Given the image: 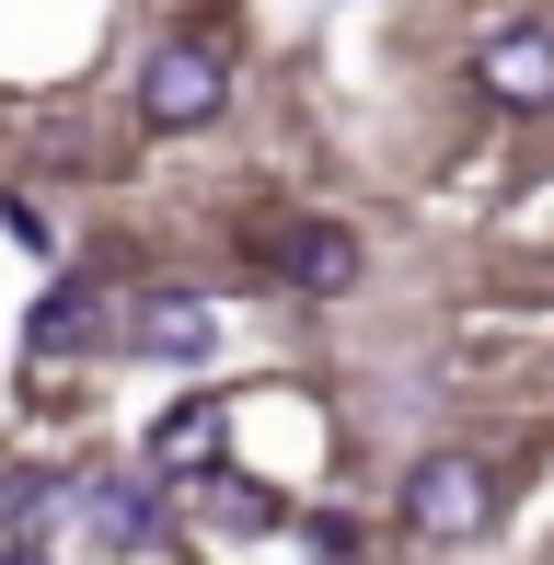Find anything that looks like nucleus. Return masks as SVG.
Segmentation results:
<instances>
[{
	"instance_id": "1",
	"label": "nucleus",
	"mask_w": 554,
	"mask_h": 565,
	"mask_svg": "<svg viewBox=\"0 0 554 565\" xmlns=\"http://www.w3.org/2000/svg\"><path fill=\"white\" fill-rule=\"evenodd\" d=\"M255 266L277 277V289H300V300H347V289L370 277V243H359L347 220H266Z\"/></svg>"
},
{
	"instance_id": "2",
	"label": "nucleus",
	"mask_w": 554,
	"mask_h": 565,
	"mask_svg": "<svg viewBox=\"0 0 554 565\" xmlns=\"http://www.w3.org/2000/svg\"><path fill=\"white\" fill-rule=\"evenodd\" d=\"M486 520H497V473L473 450H427L405 473V531L416 543H473Z\"/></svg>"
},
{
	"instance_id": "3",
	"label": "nucleus",
	"mask_w": 554,
	"mask_h": 565,
	"mask_svg": "<svg viewBox=\"0 0 554 565\" xmlns=\"http://www.w3.org/2000/svg\"><path fill=\"white\" fill-rule=\"evenodd\" d=\"M116 323H128V300H116L105 277H58V289L35 300V323H23V347L35 358H82V347H105Z\"/></svg>"
},
{
	"instance_id": "4",
	"label": "nucleus",
	"mask_w": 554,
	"mask_h": 565,
	"mask_svg": "<svg viewBox=\"0 0 554 565\" xmlns=\"http://www.w3.org/2000/svg\"><path fill=\"white\" fill-rule=\"evenodd\" d=\"M220 46H150V70H139V116L150 127H196V116H220Z\"/></svg>"
},
{
	"instance_id": "5",
	"label": "nucleus",
	"mask_w": 554,
	"mask_h": 565,
	"mask_svg": "<svg viewBox=\"0 0 554 565\" xmlns=\"http://www.w3.org/2000/svg\"><path fill=\"white\" fill-rule=\"evenodd\" d=\"M473 82H486V105L543 116V105H554V23H509V35L473 58Z\"/></svg>"
},
{
	"instance_id": "6",
	"label": "nucleus",
	"mask_w": 554,
	"mask_h": 565,
	"mask_svg": "<svg viewBox=\"0 0 554 565\" xmlns=\"http://www.w3.org/2000/svg\"><path fill=\"white\" fill-rule=\"evenodd\" d=\"M70 508H82L93 543H116V554L162 543V497H150V473H70Z\"/></svg>"
},
{
	"instance_id": "7",
	"label": "nucleus",
	"mask_w": 554,
	"mask_h": 565,
	"mask_svg": "<svg viewBox=\"0 0 554 565\" xmlns=\"http://www.w3.org/2000/svg\"><path fill=\"white\" fill-rule=\"evenodd\" d=\"M128 358H162V370H196V358H220V312L209 300H139L128 312Z\"/></svg>"
},
{
	"instance_id": "8",
	"label": "nucleus",
	"mask_w": 554,
	"mask_h": 565,
	"mask_svg": "<svg viewBox=\"0 0 554 565\" xmlns=\"http://www.w3.org/2000/svg\"><path fill=\"white\" fill-rule=\"evenodd\" d=\"M220 427H232L220 404H173V416L150 427V473H209V461H220Z\"/></svg>"
},
{
	"instance_id": "9",
	"label": "nucleus",
	"mask_w": 554,
	"mask_h": 565,
	"mask_svg": "<svg viewBox=\"0 0 554 565\" xmlns=\"http://www.w3.org/2000/svg\"><path fill=\"white\" fill-rule=\"evenodd\" d=\"M196 520H243V531H277L289 508H277L266 484H232V473H209V484H196Z\"/></svg>"
},
{
	"instance_id": "10",
	"label": "nucleus",
	"mask_w": 554,
	"mask_h": 565,
	"mask_svg": "<svg viewBox=\"0 0 554 565\" xmlns=\"http://www.w3.org/2000/svg\"><path fill=\"white\" fill-rule=\"evenodd\" d=\"M312 554H323V565H359V554H370V531L347 520V508H323V520H312Z\"/></svg>"
},
{
	"instance_id": "11",
	"label": "nucleus",
	"mask_w": 554,
	"mask_h": 565,
	"mask_svg": "<svg viewBox=\"0 0 554 565\" xmlns=\"http://www.w3.org/2000/svg\"><path fill=\"white\" fill-rule=\"evenodd\" d=\"M0 565H46V554H35V543H12V554H0Z\"/></svg>"
}]
</instances>
